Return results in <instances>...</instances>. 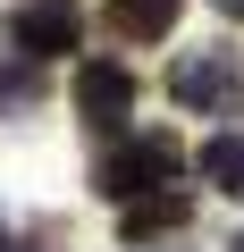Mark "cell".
<instances>
[{"mask_svg":"<svg viewBox=\"0 0 244 252\" xmlns=\"http://www.w3.org/2000/svg\"><path fill=\"white\" fill-rule=\"evenodd\" d=\"M177 177H185L177 135H127V143H109V152H101L93 193H101V202H135V193H160V185H177Z\"/></svg>","mask_w":244,"mask_h":252,"instance_id":"obj_1","label":"cell"},{"mask_svg":"<svg viewBox=\"0 0 244 252\" xmlns=\"http://www.w3.org/2000/svg\"><path fill=\"white\" fill-rule=\"evenodd\" d=\"M169 101L194 118H236L244 109V59L236 51H185L169 67Z\"/></svg>","mask_w":244,"mask_h":252,"instance_id":"obj_2","label":"cell"},{"mask_svg":"<svg viewBox=\"0 0 244 252\" xmlns=\"http://www.w3.org/2000/svg\"><path fill=\"white\" fill-rule=\"evenodd\" d=\"M76 34H84V9L76 0H17L9 9V51L17 59H59V51H76Z\"/></svg>","mask_w":244,"mask_h":252,"instance_id":"obj_3","label":"cell"},{"mask_svg":"<svg viewBox=\"0 0 244 252\" xmlns=\"http://www.w3.org/2000/svg\"><path fill=\"white\" fill-rule=\"evenodd\" d=\"M76 118H84V126H101V135H118V126L135 118V76L118 67V59L76 67Z\"/></svg>","mask_w":244,"mask_h":252,"instance_id":"obj_4","label":"cell"},{"mask_svg":"<svg viewBox=\"0 0 244 252\" xmlns=\"http://www.w3.org/2000/svg\"><path fill=\"white\" fill-rule=\"evenodd\" d=\"M185 219H194V202H185L177 185H160V193H135V202H118V235H127V244H152V235H185Z\"/></svg>","mask_w":244,"mask_h":252,"instance_id":"obj_5","label":"cell"},{"mask_svg":"<svg viewBox=\"0 0 244 252\" xmlns=\"http://www.w3.org/2000/svg\"><path fill=\"white\" fill-rule=\"evenodd\" d=\"M177 9H185V0H101V17H109L118 42H160L177 26Z\"/></svg>","mask_w":244,"mask_h":252,"instance_id":"obj_6","label":"cell"},{"mask_svg":"<svg viewBox=\"0 0 244 252\" xmlns=\"http://www.w3.org/2000/svg\"><path fill=\"white\" fill-rule=\"evenodd\" d=\"M202 177H210L219 193H236V202H244V135H219V143H202Z\"/></svg>","mask_w":244,"mask_h":252,"instance_id":"obj_7","label":"cell"},{"mask_svg":"<svg viewBox=\"0 0 244 252\" xmlns=\"http://www.w3.org/2000/svg\"><path fill=\"white\" fill-rule=\"evenodd\" d=\"M34 93H42V67H34V59H17V67H0V109H26Z\"/></svg>","mask_w":244,"mask_h":252,"instance_id":"obj_8","label":"cell"},{"mask_svg":"<svg viewBox=\"0 0 244 252\" xmlns=\"http://www.w3.org/2000/svg\"><path fill=\"white\" fill-rule=\"evenodd\" d=\"M219 9H227V17H244V0H219Z\"/></svg>","mask_w":244,"mask_h":252,"instance_id":"obj_9","label":"cell"},{"mask_svg":"<svg viewBox=\"0 0 244 252\" xmlns=\"http://www.w3.org/2000/svg\"><path fill=\"white\" fill-rule=\"evenodd\" d=\"M227 252H244V235H236V244H227Z\"/></svg>","mask_w":244,"mask_h":252,"instance_id":"obj_10","label":"cell"}]
</instances>
